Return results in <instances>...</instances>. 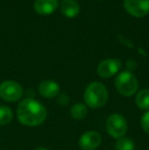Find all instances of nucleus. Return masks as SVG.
Wrapping results in <instances>:
<instances>
[{"instance_id":"f257e3e1","label":"nucleus","mask_w":149,"mask_h":150,"mask_svg":"<svg viewBox=\"0 0 149 150\" xmlns=\"http://www.w3.org/2000/svg\"><path fill=\"white\" fill-rule=\"evenodd\" d=\"M20 122L27 127H37L42 125L47 117L46 107L33 98H26L20 102L16 110Z\"/></svg>"},{"instance_id":"f03ea898","label":"nucleus","mask_w":149,"mask_h":150,"mask_svg":"<svg viewBox=\"0 0 149 150\" xmlns=\"http://www.w3.org/2000/svg\"><path fill=\"white\" fill-rule=\"evenodd\" d=\"M107 100L108 91L105 86L99 82H92L84 92V101L86 106L90 108H100L106 104Z\"/></svg>"},{"instance_id":"7ed1b4c3","label":"nucleus","mask_w":149,"mask_h":150,"mask_svg":"<svg viewBox=\"0 0 149 150\" xmlns=\"http://www.w3.org/2000/svg\"><path fill=\"white\" fill-rule=\"evenodd\" d=\"M114 85L119 94L126 97L134 95L139 87L137 78L129 71H121V74H119L114 80Z\"/></svg>"},{"instance_id":"20e7f679","label":"nucleus","mask_w":149,"mask_h":150,"mask_svg":"<svg viewBox=\"0 0 149 150\" xmlns=\"http://www.w3.org/2000/svg\"><path fill=\"white\" fill-rule=\"evenodd\" d=\"M106 131L112 138H121L128 131L127 120L119 113H112L106 120Z\"/></svg>"},{"instance_id":"39448f33","label":"nucleus","mask_w":149,"mask_h":150,"mask_svg":"<svg viewBox=\"0 0 149 150\" xmlns=\"http://www.w3.org/2000/svg\"><path fill=\"white\" fill-rule=\"evenodd\" d=\"M24 95L23 87L16 81H4L0 84V98L6 102H16Z\"/></svg>"},{"instance_id":"423d86ee","label":"nucleus","mask_w":149,"mask_h":150,"mask_svg":"<svg viewBox=\"0 0 149 150\" xmlns=\"http://www.w3.org/2000/svg\"><path fill=\"white\" fill-rule=\"evenodd\" d=\"M125 9L135 18L145 16L149 12V0H125Z\"/></svg>"},{"instance_id":"0eeeda50","label":"nucleus","mask_w":149,"mask_h":150,"mask_svg":"<svg viewBox=\"0 0 149 150\" xmlns=\"http://www.w3.org/2000/svg\"><path fill=\"white\" fill-rule=\"evenodd\" d=\"M101 135L96 131L85 132L79 139V146L82 150H95L101 144Z\"/></svg>"},{"instance_id":"6e6552de","label":"nucleus","mask_w":149,"mask_h":150,"mask_svg":"<svg viewBox=\"0 0 149 150\" xmlns=\"http://www.w3.org/2000/svg\"><path fill=\"white\" fill-rule=\"evenodd\" d=\"M121 62L119 59L109 58L105 59L98 64L97 73L101 78H110L114 76L121 69Z\"/></svg>"},{"instance_id":"1a4fd4ad","label":"nucleus","mask_w":149,"mask_h":150,"mask_svg":"<svg viewBox=\"0 0 149 150\" xmlns=\"http://www.w3.org/2000/svg\"><path fill=\"white\" fill-rule=\"evenodd\" d=\"M38 91L40 95L45 98H53V97L58 96L60 88L56 82L51 81V80H45L40 83Z\"/></svg>"},{"instance_id":"9d476101","label":"nucleus","mask_w":149,"mask_h":150,"mask_svg":"<svg viewBox=\"0 0 149 150\" xmlns=\"http://www.w3.org/2000/svg\"><path fill=\"white\" fill-rule=\"evenodd\" d=\"M58 7L57 0H36L34 8L40 16H49Z\"/></svg>"},{"instance_id":"9b49d317","label":"nucleus","mask_w":149,"mask_h":150,"mask_svg":"<svg viewBox=\"0 0 149 150\" xmlns=\"http://www.w3.org/2000/svg\"><path fill=\"white\" fill-rule=\"evenodd\" d=\"M60 10L66 18H75L79 14L80 6L75 0H64L60 4Z\"/></svg>"},{"instance_id":"f8f14e48","label":"nucleus","mask_w":149,"mask_h":150,"mask_svg":"<svg viewBox=\"0 0 149 150\" xmlns=\"http://www.w3.org/2000/svg\"><path fill=\"white\" fill-rule=\"evenodd\" d=\"M136 105L141 110L149 109V89H143L139 91L135 99Z\"/></svg>"},{"instance_id":"ddd939ff","label":"nucleus","mask_w":149,"mask_h":150,"mask_svg":"<svg viewBox=\"0 0 149 150\" xmlns=\"http://www.w3.org/2000/svg\"><path fill=\"white\" fill-rule=\"evenodd\" d=\"M88 108L83 103H76L71 108V115L74 120H83L87 117Z\"/></svg>"},{"instance_id":"4468645a","label":"nucleus","mask_w":149,"mask_h":150,"mask_svg":"<svg viewBox=\"0 0 149 150\" xmlns=\"http://www.w3.org/2000/svg\"><path fill=\"white\" fill-rule=\"evenodd\" d=\"M115 150H135V143L129 137H121L115 142Z\"/></svg>"},{"instance_id":"2eb2a0df","label":"nucleus","mask_w":149,"mask_h":150,"mask_svg":"<svg viewBox=\"0 0 149 150\" xmlns=\"http://www.w3.org/2000/svg\"><path fill=\"white\" fill-rule=\"evenodd\" d=\"M13 113L10 107L6 105H0V126H6L12 120Z\"/></svg>"},{"instance_id":"dca6fc26","label":"nucleus","mask_w":149,"mask_h":150,"mask_svg":"<svg viewBox=\"0 0 149 150\" xmlns=\"http://www.w3.org/2000/svg\"><path fill=\"white\" fill-rule=\"evenodd\" d=\"M141 127L146 134L149 135V110L145 112L141 117Z\"/></svg>"},{"instance_id":"f3484780","label":"nucleus","mask_w":149,"mask_h":150,"mask_svg":"<svg viewBox=\"0 0 149 150\" xmlns=\"http://www.w3.org/2000/svg\"><path fill=\"white\" fill-rule=\"evenodd\" d=\"M57 103L61 106H66V105L70 103V97L66 94H58V98H57Z\"/></svg>"},{"instance_id":"a211bd4d","label":"nucleus","mask_w":149,"mask_h":150,"mask_svg":"<svg viewBox=\"0 0 149 150\" xmlns=\"http://www.w3.org/2000/svg\"><path fill=\"white\" fill-rule=\"evenodd\" d=\"M34 150H49V149L45 148V147H37V148L34 149Z\"/></svg>"}]
</instances>
